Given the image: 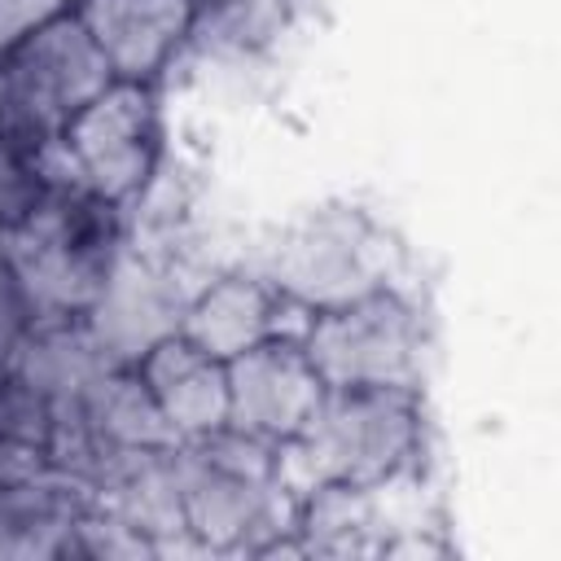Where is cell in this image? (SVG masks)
Returning a JSON list of instances; mask_svg holds the SVG:
<instances>
[{"label": "cell", "instance_id": "obj_20", "mask_svg": "<svg viewBox=\"0 0 561 561\" xmlns=\"http://www.w3.org/2000/svg\"><path fill=\"white\" fill-rule=\"evenodd\" d=\"M61 4H75V0H61Z\"/></svg>", "mask_w": 561, "mask_h": 561}, {"label": "cell", "instance_id": "obj_16", "mask_svg": "<svg viewBox=\"0 0 561 561\" xmlns=\"http://www.w3.org/2000/svg\"><path fill=\"white\" fill-rule=\"evenodd\" d=\"M57 408L13 373L0 377V482L53 469Z\"/></svg>", "mask_w": 561, "mask_h": 561}, {"label": "cell", "instance_id": "obj_8", "mask_svg": "<svg viewBox=\"0 0 561 561\" xmlns=\"http://www.w3.org/2000/svg\"><path fill=\"white\" fill-rule=\"evenodd\" d=\"M188 294L193 289H184L180 267L171 259L123 250L101 294L83 311V324L110 364H136L162 337L180 333Z\"/></svg>", "mask_w": 561, "mask_h": 561}, {"label": "cell", "instance_id": "obj_5", "mask_svg": "<svg viewBox=\"0 0 561 561\" xmlns=\"http://www.w3.org/2000/svg\"><path fill=\"white\" fill-rule=\"evenodd\" d=\"M0 123L31 145H48L92 96L114 83V70L79 13L61 9L0 57Z\"/></svg>", "mask_w": 561, "mask_h": 561}, {"label": "cell", "instance_id": "obj_2", "mask_svg": "<svg viewBox=\"0 0 561 561\" xmlns=\"http://www.w3.org/2000/svg\"><path fill=\"white\" fill-rule=\"evenodd\" d=\"M184 530L197 548L215 552H276L294 530V495L280 482V447L219 425L180 438Z\"/></svg>", "mask_w": 561, "mask_h": 561}, {"label": "cell", "instance_id": "obj_17", "mask_svg": "<svg viewBox=\"0 0 561 561\" xmlns=\"http://www.w3.org/2000/svg\"><path fill=\"white\" fill-rule=\"evenodd\" d=\"M48 145H31L0 123V237L13 232L18 224H26V215L39 206V197L48 188V180H44Z\"/></svg>", "mask_w": 561, "mask_h": 561}, {"label": "cell", "instance_id": "obj_7", "mask_svg": "<svg viewBox=\"0 0 561 561\" xmlns=\"http://www.w3.org/2000/svg\"><path fill=\"white\" fill-rule=\"evenodd\" d=\"M298 333H272L224 364L228 425L272 447H285L289 438H298L324 394V381Z\"/></svg>", "mask_w": 561, "mask_h": 561}, {"label": "cell", "instance_id": "obj_15", "mask_svg": "<svg viewBox=\"0 0 561 561\" xmlns=\"http://www.w3.org/2000/svg\"><path fill=\"white\" fill-rule=\"evenodd\" d=\"M294 22V0H193L188 44L206 57L245 61L272 53Z\"/></svg>", "mask_w": 561, "mask_h": 561}, {"label": "cell", "instance_id": "obj_13", "mask_svg": "<svg viewBox=\"0 0 561 561\" xmlns=\"http://www.w3.org/2000/svg\"><path fill=\"white\" fill-rule=\"evenodd\" d=\"M92 504V491L57 469L0 482V557H53Z\"/></svg>", "mask_w": 561, "mask_h": 561}, {"label": "cell", "instance_id": "obj_1", "mask_svg": "<svg viewBox=\"0 0 561 561\" xmlns=\"http://www.w3.org/2000/svg\"><path fill=\"white\" fill-rule=\"evenodd\" d=\"M421 438V390L324 386L302 434L280 447V482L294 500L316 486H390L416 465Z\"/></svg>", "mask_w": 561, "mask_h": 561}, {"label": "cell", "instance_id": "obj_4", "mask_svg": "<svg viewBox=\"0 0 561 561\" xmlns=\"http://www.w3.org/2000/svg\"><path fill=\"white\" fill-rule=\"evenodd\" d=\"M302 346L324 386H412L421 390L430 333L412 294L399 285L373 289L342 307L311 311Z\"/></svg>", "mask_w": 561, "mask_h": 561}, {"label": "cell", "instance_id": "obj_12", "mask_svg": "<svg viewBox=\"0 0 561 561\" xmlns=\"http://www.w3.org/2000/svg\"><path fill=\"white\" fill-rule=\"evenodd\" d=\"M83 421V430L110 447V451H149V447H171L180 443L175 430L167 425L153 390L145 386V377L136 373V364H110L79 403L57 408Z\"/></svg>", "mask_w": 561, "mask_h": 561}, {"label": "cell", "instance_id": "obj_14", "mask_svg": "<svg viewBox=\"0 0 561 561\" xmlns=\"http://www.w3.org/2000/svg\"><path fill=\"white\" fill-rule=\"evenodd\" d=\"M105 368L110 359L92 342L83 316H61V320H35L26 329L9 373L26 381L35 394H44L53 408H70Z\"/></svg>", "mask_w": 561, "mask_h": 561}, {"label": "cell", "instance_id": "obj_9", "mask_svg": "<svg viewBox=\"0 0 561 561\" xmlns=\"http://www.w3.org/2000/svg\"><path fill=\"white\" fill-rule=\"evenodd\" d=\"M70 9L110 61L114 79L127 83H153L188 44L193 26V0H75Z\"/></svg>", "mask_w": 561, "mask_h": 561}, {"label": "cell", "instance_id": "obj_3", "mask_svg": "<svg viewBox=\"0 0 561 561\" xmlns=\"http://www.w3.org/2000/svg\"><path fill=\"white\" fill-rule=\"evenodd\" d=\"M403 245L359 206H320L285 224L263 254L259 276L298 311L342 307L373 289L399 285Z\"/></svg>", "mask_w": 561, "mask_h": 561}, {"label": "cell", "instance_id": "obj_18", "mask_svg": "<svg viewBox=\"0 0 561 561\" xmlns=\"http://www.w3.org/2000/svg\"><path fill=\"white\" fill-rule=\"evenodd\" d=\"M31 324H35V316H31L26 294L18 285V272L9 263V250L0 241V377H9L13 355H18V346H22V337H26Z\"/></svg>", "mask_w": 561, "mask_h": 561}, {"label": "cell", "instance_id": "obj_6", "mask_svg": "<svg viewBox=\"0 0 561 561\" xmlns=\"http://www.w3.org/2000/svg\"><path fill=\"white\" fill-rule=\"evenodd\" d=\"M61 149L88 188L127 206L158 180L162 162V110L153 88L114 79L61 127Z\"/></svg>", "mask_w": 561, "mask_h": 561}, {"label": "cell", "instance_id": "obj_10", "mask_svg": "<svg viewBox=\"0 0 561 561\" xmlns=\"http://www.w3.org/2000/svg\"><path fill=\"white\" fill-rule=\"evenodd\" d=\"M285 311H298V307L285 302L259 272H224L188 294L180 333L206 355L228 364L232 355L259 346L263 337L289 333Z\"/></svg>", "mask_w": 561, "mask_h": 561}, {"label": "cell", "instance_id": "obj_19", "mask_svg": "<svg viewBox=\"0 0 561 561\" xmlns=\"http://www.w3.org/2000/svg\"><path fill=\"white\" fill-rule=\"evenodd\" d=\"M61 9H70V4H61V0H0V57L9 48H18L35 26H44Z\"/></svg>", "mask_w": 561, "mask_h": 561}, {"label": "cell", "instance_id": "obj_21", "mask_svg": "<svg viewBox=\"0 0 561 561\" xmlns=\"http://www.w3.org/2000/svg\"><path fill=\"white\" fill-rule=\"evenodd\" d=\"M0 92H4V83H0Z\"/></svg>", "mask_w": 561, "mask_h": 561}, {"label": "cell", "instance_id": "obj_11", "mask_svg": "<svg viewBox=\"0 0 561 561\" xmlns=\"http://www.w3.org/2000/svg\"><path fill=\"white\" fill-rule=\"evenodd\" d=\"M136 373L153 390L175 438H197L228 425V373L224 359L193 346L184 333L162 337L136 359Z\"/></svg>", "mask_w": 561, "mask_h": 561}]
</instances>
